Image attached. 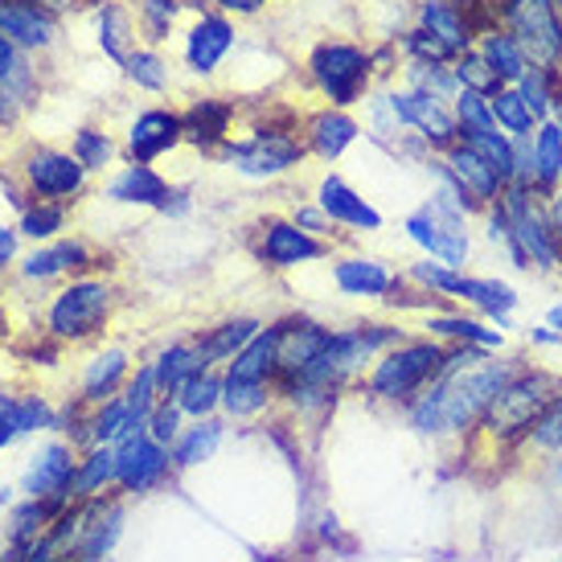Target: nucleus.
I'll use <instances>...</instances> for the list:
<instances>
[{
    "label": "nucleus",
    "mask_w": 562,
    "mask_h": 562,
    "mask_svg": "<svg viewBox=\"0 0 562 562\" xmlns=\"http://www.w3.org/2000/svg\"><path fill=\"white\" fill-rule=\"evenodd\" d=\"M521 370L517 358H497L476 345H448L436 382L406 403L411 427L423 436H469L488 411L493 394Z\"/></svg>",
    "instance_id": "f257e3e1"
},
{
    "label": "nucleus",
    "mask_w": 562,
    "mask_h": 562,
    "mask_svg": "<svg viewBox=\"0 0 562 562\" xmlns=\"http://www.w3.org/2000/svg\"><path fill=\"white\" fill-rule=\"evenodd\" d=\"M308 82H313L328 108L353 111L366 103L378 87L374 49L353 42V37H325L308 54Z\"/></svg>",
    "instance_id": "f03ea898"
},
{
    "label": "nucleus",
    "mask_w": 562,
    "mask_h": 562,
    "mask_svg": "<svg viewBox=\"0 0 562 562\" xmlns=\"http://www.w3.org/2000/svg\"><path fill=\"white\" fill-rule=\"evenodd\" d=\"M559 394H562V374H550V370H538V366H521L493 394V403L481 415L476 431H484V436L497 439V443H517V439H526V431H530L533 423H538V415Z\"/></svg>",
    "instance_id": "7ed1b4c3"
},
{
    "label": "nucleus",
    "mask_w": 562,
    "mask_h": 562,
    "mask_svg": "<svg viewBox=\"0 0 562 562\" xmlns=\"http://www.w3.org/2000/svg\"><path fill=\"white\" fill-rule=\"evenodd\" d=\"M443 353H448V345L436 337H406V341L391 345L386 353H378L374 370L366 378V391L382 403L406 406L436 382V374L443 370Z\"/></svg>",
    "instance_id": "20e7f679"
},
{
    "label": "nucleus",
    "mask_w": 562,
    "mask_h": 562,
    "mask_svg": "<svg viewBox=\"0 0 562 562\" xmlns=\"http://www.w3.org/2000/svg\"><path fill=\"white\" fill-rule=\"evenodd\" d=\"M501 205L509 214V226L517 235V247L526 250V263L533 271H559L562 267V238L547 214V198L530 186H505Z\"/></svg>",
    "instance_id": "39448f33"
},
{
    "label": "nucleus",
    "mask_w": 562,
    "mask_h": 562,
    "mask_svg": "<svg viewBox=\"0 0 562 562\" xmlns=\"http://www.w3.org/2000/svg\"><path fill=\"white\" fill-rule=\"evenodd\" d=\"M497 25L526 46L530 63L562 70V4L559 0H497Z\"/></svg>",
    "instance_id": "423d86ee"
},
{
    "label": "nucleus",
    "mask_w": 562,
    "mask_h": 562,
    "mask_svg": "<svg viewBox=\"0 0 562 562\" xmlns=\"http://www.w3.org/2000/svg\"><path fill=\"white\" fill-rule=\"evenodd\" d=\"M382 91H386V103H391L398 127L411 132V136H419L431 153H443V148H452V144L460 140L452 103H448V99L415 91V87H406V82H398V87L391 82V87H382Z\"/></svg>",
    "instance_id": "0eeeda50"
},
{
    "label": "nucleus",
    "mask_w": 562,
    "mask_h": 562,
    "mask_svg": "<svg viewBox=\"0 0 562 562\" xmlns=\"http://www.w3.org/2000/svg\"><path fill=\"white\" fill-rule=\"evenodd\" d=\"M308 157L304 136H296L292 127H255L247 140L226 144V160L235 165L243 177L267 181V177H280V172L296 169L300 160Z\"/></svg>",
    "instance_id": "6e6552de"
},
{
    "label": "nucleus",
    "mask_w": 562,
    "mask_h": 562,
    "mask_svg": "<svg viewBox=\"0 0 562 562\" xmlns=\"http://www.w3.org/2000/svg\"><path fill=\"white\" fill-rule=\"evenodd\" d=\"M439 165H443V172L452 177V186L460 189V198L469 202L472 214H481V210H488V205L501 202V193H505V177H501L488 160L472 148V144L456 140L452 148H443V153H436Z\"/></svg>",
    "instance_id": "1a4fd4ad"
},
{
    "label": "nucleus",
    "mask_w": 562,
    "mask_h": 562,
    "mask_svg": "<svg viewBox=\"0 0 562 562\" xmlns=\"http://www.w3.org/2000/svg\"><path fill=\"white\" fill-rule=\"evenodd\" d=\"M165 469H169V452L165 443L148 436V419L132 423L115 443V481L132 493H144L165 476Z\"/></svg>",
    "instance_id": "9d476101"
},
{
    "label": "nucleus",
    "mask_w": 562,
    "mask_h": 562,
    "mask_svg": "<svg viewBox=\"0 0 562 562\" xmlns=\"http://www.w3.org/2000/svg\"><path fill=\"white\" fill-rule=\"evenodd\" d=\"M328 337H333V328L304 321V316L276 325V378L283 386H292L313 370L316 358L325 353Z\"/></svg>",
    "instance_id": "9b49d317"
},
{
    "label": "nucleus",
    "mask_w": 562,
    "mask_h": 562,
    "mask_svg": "<svg viewBox=\"0 0 562 562\" xmlns=\"http://www.w3.org/2000/svg\"><path fill=\"white\" fill-rule=\"evenodd\" d=\"M111 313V292L103 283L94 280H82V283H70L58 304L49 308V328L58 333V337H91L94 328L108 321Z\"/></svg>",
    "instance_id": "f8f14e48"
},
{
    "label": "nucleus",
    "mask_w": 562,
    "mask_h": 562,
    "mask_svg": "<svg viewBox=\"0 0 562 562\" xmlns=\"http://www.w3.org/2000/svg\"><path fill=\"white\" fill-rule=\"evenodd\" d=\"M411 25H419V30H427L431 37H439L452 54L472 49L476 37H481L476 13H472L464 0H415Z\"/></svg>",
    "instance_id": "ddd939ff"
},
{
    "label": "nucleus",
    "mask_w": 562,
    "mask_h": 562,
    "mask_svg": "<svg viewBox=\"0 0 562 562\" xmlns=\"http://www.w3.org/2000/svg\"><path fill=\"white\" fill-rule=\"evenodd\" d=\"M235 21L222 13V9H205L198 13V21L186 30V66L193 75H202L210 79L222 63H226V54L235 49Z\"/></svg>",
    "instance_id": "4468645a"
},
{
    "label": "nucleus",
    "mask_w": 562,
    "mask_h": 562,
    "mask_svg": "<svg viewBox=\"0 0 562 562\" xmlns=\"http://www.w3.org/2000/svg\"><path fill=\"white\" fill-rule=\"evenodd\" d=\"M181 140H186L181 111L148 108L132 120V127H127V157L136 160V165H153V160H160L165 153H172Z\"/></svg>",
    "instance_id": "2eb2a0df"
},
{
    "label": "nucleus",
    "mask_w": 562,
    "mask_h": 562,
    "mask_svg": "<svg viewBox=\"0 0 562 562\" xmlns=\"http://www.w3.org/2000/svg\"><path fill=\"white\" fill-rule=\"evenodd\" d=\"M300 136H304V148L313 153V157L321 160H341L353 144H358L361 136V124L353 111L345 108H321L313 111L308 120H304V127H300Z\"/></svg>",
    "instance_id": "dca6fc26"
},
{
    "label": "nucleus",
    "mask_w": 562,
    "mask_h": 562,
    "mask_svg": "<svg viewBox=\"0 0 562 562\" xmlns=\"http://www.w3.org/2000/svg\"><path fill=\"white\" fill-rule=\"evenodd\" d=\"M316 205H321L337 226L366 231V235H370V231H382V214H378L374 205L366 202L345 177H337V172H328L325 181H321V189H316Z\"/></svg>",
    "instance_id": "f3484780"
},
{
    "label": "nucleus",
    "mask_w": 562,
    "mask_h": 562,
    "mask_svg": "<svg viewBox=\"0 0 562 562\" xmlns=\"http://www.w3.org/2000/svg\"><path fill=\"white\" fill-rule=\"evenodd\" d=\"M259 255L271 267H300V263H313V259H325V243L316 235H308V231H300L296 222L276 218L263 226Z\"/></svg>",
    "instance_id": "a211bd4d"
},
{
    "label": "nucleus",
    "mask_w": 562,
    "mask_h": 562,
    "mask_svg": "<svg viewBox=\"0 0 562 562\" xmlns=\"http://www.w3.org/2000/svg\"><path fill=\"white\" fill-rule=\"evenodd\" d=\"M181 124H186V140H193L198 148H226L231 144V127H235V103L231 99H193L181 111Z\"/></svg>",
    "instance_id": "6ab92c4d"
},
{
    "label": "nucleus",
    "mask_w": 562,
    "mask_h": 562,
    "mask_svg": "<svg viewBox=\"0 0 562 562\" xmlns=\"http://www.w3.org/2000/svg\"><path fill=\"white\" fill-rule=\"evenodd\" d=\"M271 378H276V328H259L231 358L222 382L226 386H271Z\"/></svg>",
    "instance_id": "aec40b11"
},
{
    "label": "nucleus",
    "mask_w": 562,
    "mask_h": 562,
    "mask_svg": "<svg viewBox=\"0 0 562 562\" xmlns=\"http://www.w3.org/2000/svg\"><path fill=\"white\" fill-rule=\"evenodd\" d=\"M476 49L484 54V63L497 70V79L505 82V87H514V82L533 66L530 54H526V46H521V42H517L505 25H497V21L481 30V37H476Z\"/></svg>",
    "instance_id": "412c9836"
},
{
    "label": "nucleus",
    "mask_w": 562,
    "mask_h": 562,
    "mask_svg": "<svg viewBox=\"0 0 562 562\" xmlns=\"http://www.w3.org/2000/svg\"><path fill=\"white\" fill-rule=\"evenodd\" d=\"M333 280L341 288L345 296H366V300H386L391 296V288L398 283L391 267L382 263V259H341V263L333 267Z\"/></svg>",
    "instance_id": "4be33fe9"
},
{
    "label": "nucleus",
    "mask_w": 562,
    "mask_h": 562,
    "mask_svg": "<svg viewBox=\"0 0 562 562\" xmlns=\"http://www.w3.org/2000/svg\"><path fill=\"white\" fill-rule=\"evenodd\" d=\"M427 337H436L443 345H476V349H493V353L505 345L501 328H488L481 316L464 313H431L427 316Z\"/></svg>",
    "instance_id": "5701e85b"
},
{
    "label": "nucleus",
    "mask_w": 562,
    "mask_h": 562,
    "mask_svg": "<svg viewBox=\"0 0 562 562\" xmlns=\"http://www.w3.org/2000/svg\"><path fill=\"white\" fill-rule=\"evenodd\" d=\"M82 169L79 157H63V153H37L30 160V181L37 186V193H46V198H70V193H79L82 189Z\"/></svg>",
    "instance_id": "b1692460"
},
{
    "label": "nucleus",
    "mask_w": 562,
    "mask_h": 562,
    "mask_svg": "<svg viewBox=\"0 0 562 562\" xmlns=\"http://www.w3.org/2000/svg\"><path fill=\"white\" fill-rule=\"evenodd\" d=\"M562 189V127L542 120L533 132V193H559Z\"/></svg>",
    "instance_id": "393cba45"
},
{
    "label": "nucleus",
    "mask_w": 562,
    "mask_h": 562,
    "mask_svg": "<svg viewBox=\"0 0 562 562\" xmlns=\"http://www.w3.org/2000/svg\"><path fill=\"white\" fill-rule=\"evenodd\" d=\"M108 198L111 202H127V205H160L169 198V181H165L153 165H136V160H132V165L108 186Z\"/></svg>",
    "instance_id": "a878e982"
},
{
    "label": "nucleus",
    "mask_w": 562,
    "mask_h": 562,
    "mask_svg": "<svg viewBox=\"0 0 562 562\" xmlns=\"http://www.w3.org/2000/svg\"><path fill=\"white\" fill-rule=\"evenodd\" d=\"M75 484V464H70V452L66 448H46V456L33 464L30 472V493L37 501L49 497L54 505H63L66 493Z\"/></svg>",
    "instance_id": "bb28decb"
},
{
    "label": "nucleus",
    "mask_w": 562,
    "mask_h": 562,
    "mask_svg": "<svg viewBox=\"0 0 562 562\" xmlns=\"http://www.w3.org/2000/svg\"><path fill=\"white\" fill-rule=\"evenodd\" d=\"M157 391L160 394H172L186 378H193V374H202V370H210L202 361V345L198 341H181V345H169L165 353L157 358Z\"/></svg>",
    "instance_id": "cd10ccee"
},
{
    "label": "nucleus",
    "mask_w": 562,
    "mask_h": 562,
    "mask_svg": "<svg viewBox=\"0 0 562 562\" xmlns=\"http://www.w3.org/2000/svg\"><path fill=\"white\" fill-rule=\"evenodd\" d=\"M488 108H493V120H497V127L505 132V136H514V140H521V136H533L538 132V115L530 111V103L521 99V91L517 87H501L493 99H488Z\"/></svg>",
    "instance_id": "c85d7f7f"
},
{
    "label": "nucleus",
    "mask_w": 562,
    "mask_h": 562,
    "mask_svg": "<svg viewBox=\"0 0 562 562\" xmlns=\"http://www.w3.org/2000/svg\"><path fill=\"white\" fill-rule=\"evenodd\" d=\"M172 403L181 406V415H193V419H205L214 406L222 403V378L202 370V374L186 378L177 391H172Z\"/></svg>",
    "instance_id": "c756f323"
},
{
    "label": "nucleus",
    "mask_w": 562,
    "mask_h": 562,
    "mask_svg": "<svg viewBox=\"0 0 562 562\" xmlns=\"http://www.w3.org/2000/svg\"><path fill=\"white\" fill-rule=\"evenodd\" d=\"M259 333V325L255 321H247V316H238V321H226V325H218L214 333H205L202 341V361L205 366H214V361H231L243 349V345L250 341Z\"/></svg>",
    "instance_id": "7c9ffc66"
},
{
    "label": "nucleus",
    "mask_w": 562,
    "mask_h": 562,
    "mask_svg": "<svg viewBox=\"0 0 562 562\" xmlns=\"http://www.w3.org/2000/svg\"><path fill=\"white\" fill-rule=\"evenodd\" d=\"M99 42H103V54H108L111 63L124 66V58L132 54V42H136V25H132V16L127 9L120 4H103V13H99Z\"/></svg>",
    "instance_id": "2f4dec72"
},
{
    "label": "nucleus",
    "mask_w": 562,
    "mask_h": 562,
    "mask_svg": "<svg viewBox=\"0 0 562 562\" xmlns=\"http://www.w3.org/2000/svg\"><path fill=\"white\" fill-rule=\"evenodd\" d=\"M514 87L521 91V99L530 103L533 115H538V120H547L550 108H554V99H559V91H562V70H550V66L533 63L530 70L514 82Z\"/></svg>",
    "instance_id": "473e14b6"
},
{
    "label": "nucleus",
    "mask_w": 562,
    "mask_h": 562,
    "mask_svg": "<svg viewBox=\"0 0 562 562\" xmlns=\"http://www.w3.org/2000/svg\"><path fill=\"white\" fill-rule=\"evenodd\" d=\"M124 374H127V353L124 349H108V353H99V358L91 361L87 386H82V391H87L91 403H108V398H115Z\"/></svg>",
    "instance_id": "72a5a7b5"
},
{
    "label": "nucleus",
    "mask_w": 562,
    "mask_h": 562,
    "mask_svg": "<svg viewBox=\"0 0 562 562\" xmlns=\"http://www.w3.org/2000/svg\"><path fill=\"white\" fill-rule=\"evenodd\" d=\"M394 46H398V58L403 63H436V66H452L460 54H452V49L443 46L439 37H431L427 30H419V25H406L398 37H394Z\"/></svg>",
    "instance_id": "f704fd0d"
},
{
    "label": "nucleus",
    "mask_w": 562,
    "mask_h": 562,
    "mask_svg": "<svg viewBox=\"0 0 562 562\" xmlns=\"http://www.w3.org/2000/svg\"><path fill=\"white\" fill-rule=\"evenodd\" d=\"M452 75H456V87H460V91H476V94H484V99H493V94L505 87V82L497 79V70L484 63V54L476 46L464 49V54L456 58Z\"/></svg>",
    "instance_id": "c9c22d12"
},
{
    "label": "nucleus",
    "mask_w": 562,
    "mask_h": 562,
    "mask_svg": "<svg viewBox=\"0 0 562 562\" xmlns=\"http://www.w3.org/2000/svg\"><path fill=\"white\" fill-rule=\"evenodd\" d=\"M124 75L140 91H153V94H160V91H169V79H172V70H169V63L160 58L157 49L148 46V49H132L124 58Z\"/></svg>",
    "instance_id": "e433bc0d"
},
{
    "label": "nucleus",
    "mask_w": 562,
    "mask_h": 562,
    "mask_svg": "<svg viewBox=\"0 0 562 562\" xmlns=\"http://www.w3.org/2000/svg\"><path fill=\"white\" fill-rule=\"evenodd\" d=\"M186 4L181 0H136V25L140 33L157 46V42H169L172 30H177V13Z\"/></svg>",
    "instance_id": "4c0bfd02"
},
{
    "label": "nucleus",
    "mask_w": 562,
    "mask_h": 562,
    "mask_svg": "<svg viewBox=\"0 0 562 562\" xmlns=\"http://www.w3.org/2000/svg\"><path fill=\"white\" fill-rule=\"evenodd\" d=\"M398 70H403V82H406V87H415V91H427V94H436V99H448V103H452L456 94H460V87H456V75H452V66L403 63Z\"/></svg>",
    "instance_id": "58836bf2"
},
{
    "label": "nucleus",
    "mask_w": 562,
    "mask_h": 562,
    "mask_svg": "<svg viewBox=\"0 0 562 562\" xmlns=\"http://www.w3.org/2000/svg\"><path fill=\"white\" fill-rule=\"evenodd\" d=\"M0 33H9L25 46H46L49 21L33 9H21V4H0Z\"/></svg>",
    "instance_id": "ea45409f"
},
{
    "label": "nucleus",
    "mask_w": 562,
    "mask_h": 562,
    "mask_svg": "<svg viewBox=\"0 0 562 562\" xmlns=\"http://www.w3.org/2000/svg\"><path fill=\"white\" fill-rule=\"evenodd\" d=\"M218 439H222V423L218 419L198 423L189 436L177 439V448H172V460H177L181 469H189V464H202V460H210V456H214Z\"/></svg>",
    "instance_id": "a19ab883"
},
{
    "label": "nucleus",
    "mask_w": 562,
    "mask_h": 562,
    "mask_svg": "<svg viewBox=\"0 0 562 562\" xmlns=\"http://www.w3.org/2000/svg\"><path fill=\"white\" fill-rule=\"evenodd\" d=\"M464 144H472V148L505 177V186L514 181V136H505L501 127H488V132H472V136H464Z\"/></svg>",
    "instance_id": "79ce46f5"
},
{
    "label": "nucleus",
    "mask_w": 562,
    "mask_h": 562,
    "mask_svg": "<svg viewBox=\"0 0 562 562\" xmlns=\"http://www.w3.org/2000/svg\"><path fill=\"white\" fill-rule=\"evenodd\" d=\"M452 115H456V132H460V140H464V136H472V132H488V127H497L488 99H484V94H476V91L456 94Z\"/></svg>",
    "instance_id": "37998d69"
},
{
    "label": "nucleus",
    "mask_w": 562,
    "mask_h": 562,
    "mask_svg": "<svg viewBox=\"0 0 562 562\" xmlns=\"http://www.w3.org/2000/svg\"><path fill=\"white\" fill-rule=\"evenodd\" d=\"M481 218H484V235H488V243L505 250L514 267L530 271V263H526V250L517 247V235H514V226H509V214H505V205H501V202L488 205V210H481Z\"/></svg>",
    "instance_id": "c03bdc74"
},
{
    "label": "nucleus",
    "mask_w": 562,
    "mask_h": 562,
    "mask_svg": "<svg viewBox=\"0 0 562 562\" xmlns=\"http://www.w3.org/2000/svg\"><path fill=\"white\" fill-rule=\"evenodd\" d=\"M87 263V250L79 243H58L49 250H37L30 263H25V276H58L66 267H82Z\"/></svg>",
    "instance_id": "a18cd8bd"
},
{
    "label": "nucleus",
    "mask_w": 562,
    "mask_h": 562,
    "mask_svg": "<svg viewBox=\"0 0 562 562\" xmlns=\"http://www.w3.org/2000/svg\"><path fill=\"white\" fill-rule=\"evenodd\" d=\"M526 443H530L533 452H562V394L538 415V423H533L530 431H526Z\"/></svg>",
    "instance_id": "49530a36"
},
{
    "label": "nucleus",
    "mask_w": 562,
    "mask_h": 562,
    "mask_svg": "<svg viewBox=\"0 0 562 562\" xmlns=\"http://www.w3.org/2000/svg\"><path fill=\"white\" fill-rule=\"evenodd\" d=\"M108 481H115V448H99V452L87 456L75 484H79V493H99Z\"/></svg>",
    "instance_id": "de8ad7c7"
},
{
    "label": "nucleus",
    "mask_w": 562,
    "mask_h": 562,
    "mask_svg": "<svg viewBox=\"0 0 562 562\" xmlns=\"http://www.w3.org/2000/svg\"><path fill=\"white\" fill-rule=\"evenodd\" d=\"M111 153H115V144L108 140V132L87 127V132L75 136V157L82 160V169H103V165L111 160Z\"/></svg>",
    "instance_id": "09e8293b"
},
{
    "label": "nucleus",
    "mask_w": 562,
    "mask_h": 562,
    "mask_svg": "<svg viewBox=\"0 0 562 562\" xmlns=\"http://www.w3.org/2000/svg\"><path fill=\"white\" fill-rule=\"evenodd\" d=\"M177 423H181V406H177V403H157L153 411H148V436L169 448L172 439H177Z\"/></svg>",
    "instance_id": "8fccbe9b"
},
{
    "label": "nucleus",
    "mask_w": 562,
    "mask_h": 562,
    "mask_svg": "<svg viewBox=\"0 0 562 562\" xmlns=\"http://www.w3.org/2000/svg\"><path fill=\"white\" fill-rule=\"evenodd\" d=\"M54 231H63V210L58 205H37V210L25 214V235L49 238Z\"/></svg>",
    "instance_id": "3c124183"
},
{
    "label": "nucleus",
    "mask_w": 562,
    "mask_h": 562,
    "mask_svg": "<svg viewBox=\"0 0 562 562\" xmlns=\"http://www.w3.org/2000/svg\"><path fill=\"white\" fill-rule=\"evenodd\" d=\"M296 226H300V231H308V235H316V238H328L337 222L328 218L321 205H300V210H296Z\"/></svg>",
    "instance_id": "603ef678"
},
{
    "label": "nucleus",
    "mask_w": 562,
    "mask_h": 562,
    "mask_svg": "<svg viewBox=\"0 0 562 562\" xmlns=\"http://www.w3.org/2000/svg\"><path fill=\"white\" fill-rule=\"evenodd\" d=\"M13 423L16 431H33V427H46L49 423V411L42 403H13Z\"/></svg>",
    "instance_id": "864d4df0"
},
{
    "label": "nucleus",
    "mask_w": 562,
    "mask_h": 562,
    "mask_svg": "<svg viewBox=\"0 0 562 562\" xmlns=\"http://www.w3.org/2000/svg\"><path fill=\"white\" fill-rule=\"evenodd\" d=\"M214 9H222L226 16H255L267 9V0H214Z\"/></svg>",
    "instance_id": "5fc2aeb1"
},
{
    "label": "nucleus",
    "mask_w": 562,
    "mask_h": 562,
    "mask_svg": "<svg viewBox=\"0 0 562 562\" xmlns=\"http://www.w3.org/2000/svg\"><path fill=\"white\" fill-rule=\"evenodd\" d=\"M13 431H16V423H13V403L0 394V448L13 439Z\"/></svg>",
    "instance_id": "6e6d98bb"
},
{
    "label": "nucleus",
    "mask_w": 562,
    "mask_h": 562,
    "mask_svg": "<svg viewBox=\"0 0 562 562\" xmlns=\"http://www.w3.org/2000/svg\"><path fill=\"white\" fill-rule=\"evenodd\" d=\"M157 210H165V214H186L189 210V198L186 193H177V189H169V198L157 205Z\"/></svg>",
    "instance_id": "4d7b16f0"
},
{
    "label": "nucleus",
    "mask_w": 562,
    "mask_h": 562,
    "mask_svg": "<svg viewBox=\"0 0 562 562\" xmlns=\"http://www.w3.org/2000/svg\"><path fill=\"white\" fill-rule=\"evenodd\" d=\"M547 214H550V222H554V231H559V238H562V189L547 198Z\"/></svg>",
    "instance_id": "13d9d810"
},
{
    "label": "nucleus",
    "mask_w": 562,
    "mask_h": 562,
    "mask_svg": "<svg viewBox=\"0 0 562 562\" xmlns=\"http://www.w3.org/2000/svg\"><path fill=\"white\" fill-rule=\"evenodd\" d=\"M9 66H13V46H9V37H0V82L9 75Z\"/></svg>",
    "instance_id": "bf43d9fd"
},
{
    "label": "nucleus",
    "mask_w": 562,
    "mask_h": 562,
    "mask_svg": "<svg viewBox=\"0 0 562 562\" xmlns=\"http://www.w3.org/2000/svg\"><path fill=\"white\" fill-rule=\"evenodd\" d=\"M13 231H0V267L9 263V259H13Z\"/></svg>",
    "instance_id": "052dcab7"
},
{
    "label": "nucleus",
    "mask_w": 562,
    "mask_h": 562,
    "mask_svg": "<svg viewBox=\"0 0 562 562\" xmlns=\"http://www.w3.org/2000/svg\"><path fill=\"white\" fill-rule=\"evenodd\" d=\"M547 325H550V328H559V333H562V304H554V308L547 313Z\"/></svg>",
    "instance_id": "680f3d73"
},
{
    "label": "nucleus",
    "mask_w": 562,
    "mask_h": 562,
    "mask_svg": "<svg viewBox=\"0 0 562 562\" xmlns=\"http://www.w3.org/2000/svg\"><path fill=\"white\" fill-rule=\"evenodd\" d=\"M181 4H186V9H198V13H205L214 0H181Z\"/></svg>",
    "instance_id": "e2e57ef3"
},
{
    "label": "nucleus",
    "mask_w": 562,
    "mask_h": 562,
    "mask_svg": "<svg viewBox=\"0 0 562 562\" xmlns=\"http://www.w3.org/2000/svg\"><path fill=\"white\" fill-rule=\"evenodd\" d=\"M559 476H562V464H559Z\"/></svg>",
    "instance_id": "0e129e2a"
},
{
    "label": "nucleus",
    "mask_w": 562,
    "mask_h": 562,
    "mask_svg": "<svg viewBox=\"0 0 562 562\" xmlns=\"http://www.w3.org/2000/svg\"><path fill=\"white\" fill-rule=\"evenodd\" d=\"M0 333H4V328H0Z\"/></svg>",
    "instance_id": "69168bd1"
},
{
    "label": "nucleus",
    "mask_w": 562,
    "mask_h": 562,
    "mask_svg": "<svg viewBox=\"0 0 562 562\" xmlns=\"http://www.w3.org/2000/svg\"><path fill=\"white\" fill-rule=\"evenodd\" d=\"M559 4H562V0H559Z\"/></svg>",
    "instance_id": "338daca9"
}]
</instances>
